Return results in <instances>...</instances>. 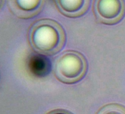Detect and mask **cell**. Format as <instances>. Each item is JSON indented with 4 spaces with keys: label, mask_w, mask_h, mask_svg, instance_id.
Here are the masks:
<instances>
[{
    "label": "cell",
    "mask_w": 125,
    "mask_h": 114,
    "mask_svg": "<svg viewBox=\"0 0 125 114\" xmlns=\"http://www.w3.org/2000/svg\"><path fill=\"white\" fill-rule=\"evenodd\" d=\"M31 41L34 48L41 53L54 55L63 48L66 42V32L56 21L44 19L33 28Z\"/></svg>",
    "instance_id": "6da1fadb"
},
{
    "label": "cell",
    "mask_w": 125,
    "mask_h": 114,
    "mask_svg": "<svg viewBox=\"0 0 125 114\" xmlns=\"http://www.w3.org/2000/svg\"><path fill=\"white\" fill-rule=\"evenodd\" d=\"M88 71L85 57L80 52L67 50L57 59L54 74L58 80L66 84H74L82 80Z\"/></svg>",
    "instance_id": "7a4b0ae2"
},
{
    "label": "cell",
    "mask_w": 125,
    "mask_h": 114,
    "mask_svg": "<svg viewBox=\"0 0 125 114\" xmlns=\"http://www.w3.org/2000/svg\"><path fill=\"white\" fill-rule=\"evenodd\" d=\"M94 14L98 22L114 25L120 22L125 16L124 0H94Z\"/></svg>",
    "instance_id": "3957f363"
},
{
    "label": "cell",
    "mask_w": 125,
    "mask_h": 114,
    "mask_svg": "<svg viewBox=\"0 0 125 114\" xmlns=\"http://www.w3.org/2000/svg\"><path fill=\"white\" fill-rule=\"evenodd\" d=\"M55 3L62 15L69 18H77L87 13L91 0H55Z\"/></svg>",
    "instance_id": "277c9868"
},
{
    "label": "cell",
    "mask_w": 125,
    "mask_h": 114,
    "mask_svg": "<svg viewBox=\"0 0 125 114\" xmlns=\"http://www.w3.org/2000/svg\"><path fill=\"white\" fill-rule=\"evenodd\" d=\"M97 114H125V107L120 104H109L102 107Z\"/></svg>",
    "instance_id": "5b68a950"
},
{
    "label": "cell",
    "mask_w": 125,
    "mask_h": 114,
    "mask_svg": "<svg viewBox=\"0 0 125 114\" xmlns=\"http://www.w3.org/2000/svg\"><path fill=\"white\" fill-rule=\"evenodd\" d=\"M44 66V60L39 56H35L30 62V70L32 71L33 73L36 74L37 76L43 74Z\"/></svg>",
    "instance_id": "8992f818"
},
{
    "label": "cell",
    "mask_w": 125,
    "mask_h": 114,
    "mask_svg": "<svg viewBox=\"0 0 125 114\" xmlns=\"http://www.w3.org/2000/svg\"><path fill=\"white\" fill-rule=\"evenodd\" d=\"M47 114H73L70 111L66 110H62V109H57L52 110L51 112L48 113Z\"/></svg>",
    "instance_id": "52a82bcc"
}]
</instances>
